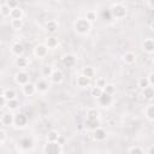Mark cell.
<instances>
[{
  "mask_svg": "<svg viewBox=\"0 0 154 154\" xmlns=\"http://www.w3.org/2000/svg\"><path fill=\"white\" fill-rule=\"evenodd\" d=\"M90 28H91V23L88 22V20L85 19V17H84V18H78V19L75 22V30H76L78 34H81V35H84V34L89 32Z\"/></svg>",
  "mask_w": 154,
  "mask_h": 154,
  "instance_id": "cell-1",
  "label": "cell"
},
{
  "mask_svg": "<svg viewBox=\"0 0 154 154\" xmlns=\"http://www.w3.org/2000/svg\"><path fill=\"white\" fill-rule=\"evenodd\" d=\"M109 10H111L112 16H113L114 18L120 19V18H124V17L126 16V7H125V5L122 4V2L113 4L112 7H111Z\"/></svg>",
  "mask_w": 154,
  "mask_h": 154,
  "instance_id": "cell-2",
  "label": "cell"
},
{
  "mask_svg": "<svg viewBox=\"0 0 154 154\" xmlns=\"http://www.w3.org/2000/svg\"><path fill=\"white\" fill-rule=\"evenodd\" d=\"M45 154H61V144L59 142H47L43 147Z\"/></svg>",
  "mask_w": 154,
  "mask_h": 154,
  "instance_id": "cell-3",
  "label": "cell"
},
{
  "mask_svg": "<svg viewBox=\"0 0 154 154\" xmlns=\"http://www.w3.org/2000/svg\"><path fill=\"white\" fill-rule=\"evenodd\" d=\"M14 79H16L17 84H20V85L24 87L25 84L29 83V75H28L26 72H24V71H19V72L16 73Z\"/></svg>",
  "mask_w": 154,
  "mask_h": 154,
  "instance_id": "cell-4",
  "label": "cell"
},
{
  "mask_svg": "<svg viewBox=\"0 0 154 154\" xmlns=\"http://www.w3.org/2000/svg\"><path fill=\"white\" fill-rule=\"evenodd\" d=\"M28 123V118L24 113H18V114H14V125L17 128H24Z\"/></svg>",
  "mask_w": 154,
  "mask_h": 154,
  "instance_id": "cell-5",
  "label": "cell"
},
{
  "mask_svg": "<svg viewBox=\"0 0 154 154\" xmlns=\"http://www.w3.org/2000/svg\"><path fill=\"white\" fill-rule=\"evenodd\" d=\"M34 53H35V55L37 58H45L48 54V47L46 45H43V43H40V45H37L35 47Z\"/></svg>",
  "mask_w": 154,
  "mask_h": 154,
  "instance_id": "cell-6",
  "label": "cell"
},
{
  "mask_svg": "<svg viewBox=\"0 0 154 154\" xmlns=\"http://www.w3.org/2000/svg\"><path fill=\"white\" fill-rule=\"evenodd\" d=\"M1 124L4 126H10L14 123V116L11 113V112H7V113H2L1 114Z\"/></svg>",
  "mask_w": 154,
  "mask_h": 154,
  "instance_id": "cell-7",
  "label": "cell"
},
{
  "mask_svg": "<svg viewBox=\"0 0 154 154\" xmlns=\"http://www.w3.org/2000/svg\"><path fill=\"white\" fill-rule=\"evenodd\" d=\"M19 147L23 149V150H29V149H31L32 147H34V141H32V138L31 137H23V138H20V141H19Z\"/></svg>",
  "mask_w": 154,
  "mask_h": 154,
  "instance_id": "cell-8",
  "label": "cell"
},
{
  "mask_svg": "<svg viewBox=\"0 0 154 154\" xmlns=\"http://www.w3.org/2000/svg\"><path fill=\"white\" fill-rule=\"evenodd\" d=\"M63 64L66 67H72L76 64V57L73 54H65L63 57Z\"/></svg>",
  "mask_w": 154,
  "mask_h": 154,
  "instance_id": "cell-9",
  "label": "cell"
},
{
  "mask_svg": "<svg viewBox=\"0 0 154 154\" xmlns=\"http://www.w3.org/2000/svg\"><path fill=\"white\" fill-rule=\"evenodd\" d=\"M97 100H99V103H100L102 107H106V106H109V105L112 103V95L106 94V93H102V95H101Z\"/></svg>",
  "mask_w": 154,
  "mask_h": 154,
  "instance_id": "cell-10",
  "label": "cell"
},
{
  "mask_svg": "<svg viewBox=\"0 0 154 154\" xmlns=\"http://www.w3.org/2000/svg\"><path fill=\"white\" fill-rule=\"evenodd\" d=\"M106 136H107V132L101 128L93 131V138L95 141H103V140H106Z\"/></svg>",
  "mask_w": 154,
  "mask_h": 154,
  "instance_id": "cell-11",
  "label": "cell"
},
{
  "mask_svg": "<svg viewBox=\"0 0 154 154\" xmlns=\"http://www.w3.org/2000/svg\"><path fill=\"white\" fill-rule=\"evenodd\" d=\"M36 84H34V83H28V84H25L24 87H23V93L26 95V96H31V95H34L35 93H36Z\"/></svg>",
  "mask_w": 154,
  "mask_h": 154,
  "instance_id": "cell-12",
  "label": "cell"
},
{
  "mask_svg": "<svg viewBox=\"0 0 154 154\" xmlns=\"http://www.w3.org/2000/svg\"><path fill=\"white\" fill-rule=\"evenodd\" d=\"M11 51H12V53L18 58V57H22V54H23V52H24V47H23V45H22V43L16 42V43H13V45H12Z\"/></svg>",
  "mask_w": 154,
  "mask_h": 154,
  "instance_id": "cell-13",
  "label": "cell"
},
{
  "mask_svg": "<svg viewBox=\"0 0 154 154\" xmlns=\"http://www.w3.org/2000/svg\"><path fill=\"white\" fill-rule=\"evenodd\" d=\"M123 61L125 64H129V65L134 64L136 61V54L134 52H125L123 54Z\"/></svg>",
  "mask_w": 154,
  "mask_h": 154,
  "instance_id": "cell-14",
  "label": "cell"
},
{
  "mask_svg": "<svg viewBox=\"0 0 154 154\" xmlns=\"http://www.w3.org/2000/svg\"><path fill=\"white\" fill-rule=\"evenodd\" d=\"M142 47L147 53H153L154 52V40L153 38H146L143 41Z\"/></svg>",
  "mask_w": 154,
  "mask_h": 154,
  "instance_id": "cell-15",
  "label": "cell"
},
{
  "mask_svg": "<svg viewBox=\"0 0 154 154\" xmlns=\"http://www.w3.org/2000/svg\"><path fill=\"white\" fill-rule=\"evenodd\" d=\"M63 78H64V75H63V72L60 70H54L53 73H52V76H51L52 83H55V84L60 83L63 81Z\"/></svg>",
  "mask_w": 154,
  "mask_h": 154,
  "instance_id": "cell-16",
  "label": "cell"
},
{
  "mask_svg": "<svg viewBox=\"0 0 154 154\" xmlns=\"http://www.w3.org/2000/svg\"><path fill=\"white\" fill-rule=\"evenodd\" d=\"M58 23L55 20H47L46 24H45V28L48 32H55L58 30Z\"/></svg>",
  "mask_w": 154,
  "mask_h": 154,
  "instance_id": "cell-17",
  "label": "cell"
},
{
  "mask_svg": "<svg viewBox=\"0 0 154 154\" xmlns=\"http://www.w3.org/2000/svg\"><path fill=\"white\" fill-rule=\"evenodd\" d=\"M90 84V78L85 77L84 75H81L77 77V85L81 87V88H84V87H88Z\"/></svg>",
  "mask_w": 154,
  "mask_h": 154,
  "instance_id": "cell-18",
  "label": "cell"
},
{
  "mask_svg": "<svg viewBox=\"0 0 154 154\" xmlns=\"http://www.w3.org/2000/svg\"><path fill=\"white\" fill-rule=\"evenodd\" d=\"M48 82L46 81V79H38L37 82H36V89L38 90V91H47L48 90Z\"/></svg>",
  "mask_w": 154,
  "mask_h": 154,
  "instance_id": "cell-19",
  "label": "cell"
},
{
  "mask_svg": "<svg viewBox=\"0 0 154 154\" xmlns=\"http://www.w3.org/2000/svg\"><path fill=\"white\" fill-rule=\"evenodd\" d=\"M142 95H143L144 99H147V100H152V99L154 97V88L150 87V85L147 87V88H144L143 91H142Z\"/></svg>",
  "mask_w": 154,
  "mask_h": 154,
  "instance_id": "cell-20",
  "label": "cell"
},
{
  "mask_svg": "<svg viewBox=\"0 0 154 154\" xmlns=\"http://www.w3.org/2000/svg\"><path fill=\"white\" fill-rule=\"evenodd\" d=\"M1 95H4V96L7 99V101H8V100H13V99H16V91H14V89H12V88L4 89Z\"/></svg>",
  "mask_w": 154,
  "mask_h": 154,
  "instance_id": "cell-21",
  "label": "cell"
},
{
  "mask_svg": "<svg viewBox=\"0 0 154 154\" xmlns=\"http://www.w3.org/2000/svg\"><path fill=\"white\" fill-rule=\"evenodd\" d=\"M59 132L55 131V130H52L47 134V142H58L59 140Z\"/></svg>",
  "mask_w": 154,
  "mask_h": 154,
  "instance_id": "cell-22",
  "label": "cell"
},
{
  "mask_svg": "<svg viewBox=\"0 0 154 154\" xmlns=\"http://www.w3.org/2000/svg\"><path fill=\"white\" fill-rule=\"evenodd\" d=\"M99 119V112L95 108H90L87 111V120H95Z\"/></svg>",
  "mask_w": 154,
  "mask_h": 154,
  "instance_id": "cell-23",
  "label": "cell"
},
{
  "mask_svg": "<svg viewBox=\"0 0 154 154\" xmlns=\"http://www.w3.org/2000/svg\"><path fill=\"white\" fill-rule=\"evenodd\" d=\"M22 16H23V11L20 7H17L14 10H11V14L10 17L12 19H22Z\"/></svg>",
  "mask_w": 154,
  "mask_h": 154,
  "instance_id": "cell-24",
  "label": "cell"
},
{
  "mask_svg": "<svg viewBox=\"0 0 154 154\" xmlns=\"http://www.w3.org/2000/svg\"><path fill=\"white\" fill-rule=\"evenodd\" d=\"M48 48H55L57 46H58V38L57 37H54V36H51V37H48L47 40H46V43H45Z\"/></svg>",
  "mask_w": 154,
  "mask_h": 154,
  "instance_id": "cell-25",
  "label": "cell"
},
{
  "mask_svg": "<svg viewBox=\"0 0 154 154\" xmlns=\"http://www.w3.org/2000/svg\"><path fill=\"white\" fill-rule=\"evenodd\" d=\"M146 116H147V118L148 119H150V120H154V103H150V105H148L147 107H146Z\"/></svg>",
  "mask_w": 154,
  "mask_h": 154,
  "instance_id": "cell-26",
  "label": "cell"
},
{
  "mask_svg": "<svg viewBox=\"0 0 154 154\" xmlns=\"http://www.w3.org/2000/svg\"><path fill=\"white\" fill-rule=\"evenodd\" d=\"M0 13H1L2 17H7V16L11 14V8H10L5 2H2V4L0 5Z\"/></svg>",
  "mask_w": 154,
  "mask_h": 154,
  "instance_id": "cell-27",
  "label": "cell"
},
{
  "mask_svg": "<svg viewBox=\"0 0 154 154\" xmlns=\"http://www.w3.org/2000/svg\"><path fill=\"white\" fill-rule=\"evenodd\" d=\"M101 16H102V19H103L105 22H111V20H112V18H113L112 12H111V10H109V8H105V10H102Z\"/></svg>",
  "mask_w": 154,
  "mask_h": 154,
  "instance_id": "cell-28",
  "label": "cell"
},
{
  "mask_svg": "<svg viewBox=\"0 0 154 154\" xmlns=\"http://www.w3.org/2000/svg\"><path fill=\"white\" fill-rule=\"evenodd\" d=\"M6 107L10 109V111H13V109H17L19 107V101L17 99H13V100H8L7 101V105Z\"/></svg>",
  "mask_w": 154,
  "mask_h": 154,
  "instance_id": "cell-29",
  "label": "cell"
},
{
  "mask_svg": "<svg viewBox=\"0 0 154 154\" xmlns=\"http://www.w3.org/2000/svg\"><path fill=\"white\" fill-rule=\"evenodd\" d=\"M87 126L90 129V130H96L100 128V120L99 119H95V120H87Z\"/></svg>",
  "mask_w": 154,
  "mask_h": 154,
  "instance_id": "cell-30",
  "label": "cell"
},
{
  "mask_svg": "<svg viewBox=\"0 0 154 154\" xmlns=\"http://www.w3.org/2000/svg\"><path fill=\"white\" fill-rule=\"evenodd\" d=\"M16 65H17L19 69H24V67L28 65L26 58H24L23 55H22V57H18V58L16 59Z\"/></svg>",
  "mask_w": 154,
  "mask_h": 154,
  "instance_id": "cell-31",
  "label": "cell"
},
{
  "mask_svg": "<svg viewBox=\"0 0 154 154\" xmlns=\"http://www.w3.org/2000/svg\"><path fill=\"white\" fill-rule=\"evenodd\" d=\"M96 17H97V14H96V12L93 11V10H89V11H87V13H85V19H87L88 22H90V23H93L94 20H96Z\"/></svg>",
  "mask_w": 154,
  "mask_h": 154,
  "instance_id": "cell-32",
  "label": "cell"
},
{
  "mask_svg": "<svg viewBox=\"0 0 154 154\" xmlns=\"http://www.w3.org/2000/svg\"><path fill=\"white\" fill-rule=\"evenodd\" d=\"M11 26L14 30H19L23 28V20L22 19H11Z\"/></svg>",
  "mask_w": 154,
  "mask_h": 154,
  "instance_id": "cell-33",
  "label": "cell"
},
{
  "mask_svg": "<svg viewBox=\"0 0 154 154\" xmlns=\"http://www.w3.org/2000/svg\"><path fill=\"white\" fill-rule=\"evenodd\" d=\"M53 71H54V70H53L51 66L46 65V66H43V67H42L41 73H42V76H45V77H51V76H52V73H53Z\"/></svg>",
  "mask_w": 154,
  "mask_h": 154,
  "instance_id": "cell-34",
  "label": "cell"
},
{
  "mask_svg": "<svg viewBox=\"0 0 154 154\" xmlns=\"http://www.w3.org/2000/svg\"><path fill=\"white\" fill-rule=\"evenodd\" d=\"M149 85H150V84H149L148 77H141V78L138 79V87H140V88L144 89V88H147V87H149Z\"/></svg>",
  "mask_w": 154,
  "mask_h": 154,
  "instance_id": "cell-35",
  "label": "cell"
},
{
  "mask_svg": "<svg viewBox=\"0 0 154 154\" xmlns=\"http://www.w3.org/2000/svg\"><path fill=\"white\" fill-rule=\"evenodd\" d=\"M102 93H103V90L100 89V88H97V87H93L91 90H90L91 96H94V97H96V99H99V97L102 95Z\"/></svg>",
  "mask_w": 154,
  "mask_h": 154,
  "instance_id": "cell-36",
  "label": "cell"
},
{
  "mask_svg": "<svg viewBox=\"0 0 154 154\" xmlns=\"http://www.w3.org/2000/svg\"><path fill=\"white\" fill-rule=\"evenodd\" d=\"M82 75H84V76L88 77V78H91V77L94 76V70H93V67H90V66L84 67L83 71H82Z\"/></svg>",
  "mask_w": 154,
  "mask_h": 154,
  "instance_id": "cell-37",
  "label": "cell"
},
{
  "mask_svg": "<svg viewBox=\"0 0 154 154\" xmlns=\"http://www.w3.org/2000/svg\"><path fill=\"white\" fill-rule=\"evenodd\" d=\"M116 91V87L113 85V84H111V83H107L106 84V87L103 88V93H106V94H109V95H113V93Z\"/></svg>",
  "mask_w": 154,
  "mask_h": 154,
  "instance_id": "cell-38",
  "label": "cell"
},
{
  "mask_svg": "<svg viewBox=\"0 0 154 154\" xmlns=\"http://www.w3.org/2000/svg\"><path fill=\"white\" fill-rule=\"evenodd\" d=\"M5 4H6L11 10H14V8L19 7V6H18V1H17V0H6V1H5Z\"/></svg>",
  "mask_w": 154,
  "mask_h": 154,
  "instance_id": "cell-39",
  "label": "cell"
},
{
  "mask_svg": "<svg viewBox=\"0 0 154 154\" xmlns=\"http://www.w3.org/2000/svg\"><path fill=\"white\" fill-rule=\"evenodd\" d=\"M106 84H107V83H106V79H103V78H97L95 87H97V88H100V89L103 90V88L106 87Z\"/></svg>",
  "mask_w": 154,
  "mask_h": 154,
  "instance_id": "cell-40",
  "label": "cell"
},
{
  "mask_svg": "<svg viewBox=\"0 0 154 154\" xmlns=\"http://www.w3.org/2000/svg\"><path fill=\"white\" fill-rule=\"evenodd\" d=\"M129 154H144V153H143V150L140 147H132L129 150Z\"/></svg>",
  "mask_w": 154,
  "mask_h": 154,
  "instance_id": "cell-41",
  "label": "cell"
},
{
  "mask_svg": "<svg viewBox=\"0 0 154 154\" xmlns=\"http://www.w3.org/2000/svg\"><path fill=\"white\" fill-rule=\"evenodd\" d=\"M0 103H1V107H6V105H7V99L4 95L0 96Z\"/></svg>",
  "mask_w": 154,
  "mask_h": 154,
  "instance_id": "cell-42",
  "label": "cell"
},
{
  "mask_svg": "<svg viewBox=\"0 0 154 154\" xmlns=\"http://www.w3.org/2000/svg\"><path fill=\"white\" fill-rule=\"evenodd\" d=\"M6 140V132L4 130H0V143H4Z\"/></svg>",
  "mask_w": 154,
  "mask_h": 154,
  "instance_id": "cell-43",
  "label": "cell"
},
{
  "mask_svg": "<svg viewBox=\"0 0 154 154\" xmlns=\"http://www.w3.org/2000/svg\"><path fill=\"white\" fill-rule=\"evenodd\" d=\"M148 79H149V84L154 85V73H150L149 77H148Z\"/></svg>",
  "mask_w": 154,
  "mask_h": 154,
  "instance_id": "cell-44",
  "label": "cell"
},
{
  "mask_svg": "<svg viewBox=\"0 0 154 154\" xmlns=\"http://www.w3.org/2000/svg\"><path fill=\"white\" fill-rule=\"evenodd\" d=\"M148 154H154V146L149 147V149H148Z\"/></svg>",
  "mask_w": 154,
  "mask_h": 154,
  "instance_id": "cell-45",
  "label": "cell"
},
{
  "mask_svg": "<svg viewBox=\"0 0 154 154\" xmlns=\"http://www.w3.org/2000/svg\"><path fill=\"white\" fill-rule=\"evenodd\" d=\"M150 28H152V30H153V31H154V20H153V22H152V24H150Z\"/></svg>",
  "mask_w": 154,
  "mask_h": 154,
  "instance_id": "cell-46",
  "label": "cell"
},
{
  "mask_svg": "<svg viewBox=\"0 0 154 154\" xmlns=\"http://www.w3.org/2000/svg\"><path fill=\"white\" fill-rule=\"evenodd\" d=\"M149 6H152V7H154V1H149Z\"/></svg>",
  "mask_w": 154,
  "mask_h": 154,
  "instance_id": "cell-47",
  "label": "cell"
},
{
  "mask_svg": "<svg viewBox=\"0 0 154 154\" xmlns=\"http://www.w3.org/2000/svg\"><path fill=\"white\" fill-rule=\"evenodd\" d=\"M153 65H154V59H153Z\"/></svg>",
  "mask_w": 154,
  "mask_h": 154,
  "instance_id": "cell-48",
  "label": "cell"
}]
</instances>
